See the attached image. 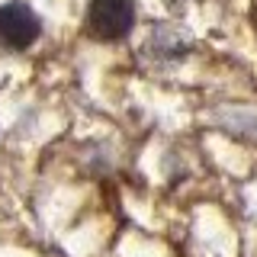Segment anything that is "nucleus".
Segmentation results:
<instances>
[{
  "mask_svg": "<svg viewBox=\"0 0 257 257\" xmlns=\"http://www.w3.org/2000/svg\"><path fill=\"white\" fill-rule=\"evenodd\" d=\"M135 23L132 0H93L87 10V26L96 39H122Z\"/></svg>",
  "mask_w": 257,
  "mask_h": 257,
  "instance_id": "f257e3e1",
  "label": "nucleus"
},
{
  "mask_svg": "<svg viewBox=\"0 0 257 257\" xmlns=\"http://www.w3.org/2000/svg\"><path fill=\"white\" fill-rule=\"evenodd\" d=\"M39 39V20L26 4L0 7V42L10 48H26Z\"/></svg>",
  "mask_w": 257,
  "mask_h": 257,
  "instance_id": "f03ea898",
  "label": "nucleus"
}]
</instances>
